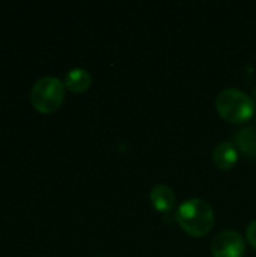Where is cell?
Instances as JSON below:
<instances>
[{
    "instance_id": "obj_8",
    "label": "cell",
    "mask_w": 256,
    "mask_h": 257,
    "mask_svg": "<svg viewBox=\"0 0 256 257\" xmlns=\"http://www.w3.org/2000/svg\"><path fill=\"white\" fill-rule=\"evenodd\" d=\"M234 142L237 149H240L246 157L256 158V130L253 126L238 130L234 136Z\"/></svg>"
},
{
    "instance_id": "obj_4",
    "label": "cell",
    "mask_w": 256,
    "mask_h": 257,
    "mask_svg": "<svg viewBox=\"0 0 256 257\" xmlns=\"http://www.w3.org/2000/svg\"><path fill=\"white\" fill-rule=\"evenodd\" d=\"M244 250V239L235 230L220 232L211 244V253L214 257H243Z\"/></svg>"
},
{
    "instance_id": "obj_5",
    "label": "cell",
    "mask_w": 256,
    "mask_h": 257,
    "mask_svg": "<svg viewBox=\"0 0 256 257\" xmlns=\"http://www.w3.org/2000/svg\"><path fill=\"white\" fill-rule=\"evenodd\" d=\"M213 160L216 166L222 170H229L235 166L238 160V149L234 143L231 142H223L214 148L213 152Z\"/></svg>"
},
{
    "instance_id": "obj_6",
    "label": "cell",
    "mask_w": 256,
    "mask_h": 257,
    "mask_svg": "<svg viewBox=\"0 0 256 257\" xmlns=\"http://www.w3.org/2000/svg\"><path fill=\"white\" fill-rule=\"evenodd\" d=\"M151 202L154 205V208L158 211V212H163V214H167L174 209L175 206V193L170 187L167 185H155L152 190H151Z\"/></svg>"
},
{
    "instance_id": "obj_1",
    "label": "cell",
    "mask_w": 256,
    "mask_h": 257,
    "mask_svg": "<svg viewBox=\"0 0 256 257\" xmlns=\"http://www.w3.org/2000/svg\"><path fill=\"white\" fill-rule=\"evenodd\" d=\"M175 220L186 233L201 238L213 229L214 211L202 199H189L178 206Z\"/></svg>"
},
{
    "instance_id": "obj_7",
    "label": "cell",
    "mask_w": 256,
    "mask_h": 257,
    "mask_svg": "<svg viewBox=\"0 0 256 257\" xmlns=\"http://www.w3.org/2000/svg\"><path fill=\"white\" fill-rule=\"evenodd\" d=\"M63 84L69 92H74V93L84 92L91 86V74L83 68H72L65 75Z\"/></svg>"
},
{
    "instance_id": "obj_2",
    "label": "cell",
    "mask_w": 256,
    "mask_h": 257,
    "mask_svg": "<svg viewBox=\"0 0 256 257\" xmlns=\"http://www.w3.org/2000/svg\"><path fill=\"white\" fill-rule=\"evenodd\" d=\"M216 108L225 120L241 123L253 116L255 101L243 90L225 89L216 98Z\"/></svg>"
},
{
    "instance_id": "obj_3",
    "label": "cell",
    "mask_w": 256,
    "mask_h": 257,
    "mask_svg": "<svg viewBox=\"0 0 256 257\" xmlns=\"http://www.w3.org/2000/svg\"><path fill=\"white\" fill-rule=\"evenodd\" d=\"M65 98V84L51 75L41 77L30 90V102L39 113L56 111Z\"/></svg>"
},
{
    "instance_id": "obj_9",
    "label": "cell",
    "mask_w": 256,
    "mask_h": 257,
    "mask_svg": "<svg viewBox=\"0 0 256 257\" xmlns=\"http://www.w3.org/2000/svg\"><path fill=\"white\" fill-rule=\"evenodd\" d=\"M246 238H247V241H249V244L256 248V220H253L250 224H249V227H247V230H246Z\"/></svg>"
}]
</instances>
